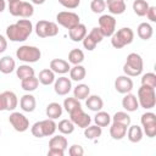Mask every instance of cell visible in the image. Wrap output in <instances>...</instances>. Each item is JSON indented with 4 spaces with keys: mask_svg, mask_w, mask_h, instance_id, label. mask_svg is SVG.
I'll list each match as a JSON object with an SVG mask.
<instances>
[{
    "mask_svg": "<svg viewBox=\"0 0 156 156\" xmlns=\"http://www.w3.org/2000/svg\"><path fill=\"white\" fill-rule=\"evenodd\" d=\"M33 32V24L29 20H18L16 23L7 26L6 28V38L11 41H24L29 38Z\"/></svg>",
    "mask_w": 156,
    "mask_h": 156,
    "instance_id": "obj_1",
    "label": "cell"
},
{
    "mask_svg": "<svg viewBox=\"0 0 156 156\" xmlns=\"http://www.w3.org/2000/svg\"><path fill=\"white\" fill-rule=\"evenodd\" d=\"M144 68L143 57L136 52H130L127 56V60L123 65V72L126 76L129 77H138L141 74Z\"/></svg>",
    "mask_w": 156,
    "mask_h": 156,
    "instance_id": "obj_2",
    "label": "cell"
},
{
    "mask_svg": "<svg viewBox=\"0 0 156 156\" xmlns=\"http://www.w3.org/2000/svg\"><path fill=\"white\" fill-rule=\"evenodd\" d=\"M57 129V124L55 122V119L51 118H46L39 122H35L30 132L35 138H44V136H51L55 134Z\"/></svg>",
    "mask_w": 156,
    "mask_h": 156,
    "instance_id": "obj_3",
    "label": "cell"
},
{
    "mask_svg": "<svg viewBox=\"0 0 156 156\" xmlns=\"http://www.w3.org/2000/svg\"><path fill=\"white\" fill-rule=\"evenodd\" d=\"M9 12L15 17L29 18L34 15V6L30 2L22 0H13L9 2Z\"/></svg>",
    "mask_w": 156,
    "mask_h": 156,
    "instance_id": "obj_4",
    "label": "cell"
},
{
    "mask_svg": "<svg viewBox=\"0 0 156 156\" xmlns=\"http://www.w3.org/2000/svg\"><path fill=\"white\" fill-rule=\"evenodd\" d=\"M134 40V32L129 27H123L111 35V45L115 49H122Z\"/></svg>",
    "mask_w": 156,
    "mask_h": 156,
    "instance_id": "obj_5",
    "label": "cell"
},
{
    "mask_svg": "<svg viewBox=\"0 0 156 156\" xmlns=\"http://www.w3.org/2000/svg\"><path fill=\"white\" fill-rule=\"evenodd\" d=\"M136 99H138V102H139V107H143L145 110L154 108L155 105H156L155 88L141 85L138 89V96H136Z\"/></svg>",
    "mask_w": 156,
    "mask_h": 156,
    "instance_id": "obj_6",
    "label": "cell"
},
{
    "mask_svg": "<svg viewBox=\"0 0 156 156\" xmlns=\"http://www.w3.org/2000/svg\"><path fill=\"white\" fill-rule=\"evenodd\" d=\"M16 57L26 63H33L40 60L41 51L39 48L33 45H22L16 50Z\"/></svg>",
    "mask_w": 156,
    "mask_h": 156,
    "instance_id": "obj_7",
    "label": "cell"
},
{
    "mask_svg": "<svg viewBox=\"0 0 156 156\" xmlns=\"http://www.w3.org/2000/svg\"><path fill=\"white\" fill-rule=\"evenodd\" d=\"M35 33L39 38H49L58 34V27L55 22L51 21H38L35 24Z\"/></svg>",
    "mask_w": 156,
    "mask_h": 156,
    "instance_id": "obj_8",
    "label": "cell"
},
{
    "mask_svg": "<svg viewBox=\"0 0 156 156\" xmlns=\"http://www.w3.org/2000/svg\"><path fill=\"white\" fill-rule=\"evenodd\" d=\"M140 122L143 126V132L147 138H155L156 135V115L154 112H145L140 117Z\"/></svg>",
    "mask_w": 156,
    "mask_h": 156,
    "instance_id": "obj_9",
    "label": "cell"
},
{
    "mask_svg": "<svg viewBox=\"0 0 156 156\" xmlns=\"http://www.w3.org/2000/svg\"><path fill=\"white\" fill-rule=\"evenodd\" d=\"M56 22L66 29H71L78 23H80V18L76 12L72 11H61L56 15Z\"/></svg>",
    "mask_w": 156,
    "mask_h": 156,
    "instance_id": "obj_10",
    "label": "cell"
},
{
    "mask_svg": "<svg viewBox=\"0 0 156 156\" xmlns=\"http://www.w3.org/2000/svg\"><path fill=\"white\" fill-rule=\"evenodd\" d=\"M116 18L113 15H101L99 18V28L104 37H111L116 32Z\"/></svg>",
    "mask_w": 156,
    "mask_h": 156,
    "instance_id": "obj_11",
    "label": "cell"
},
{
    "mask_svg": "<svg viewBox=\"0 0 156 156\" xmlns=\"http://www.w3.org/2000/svg\"><path fill=\"white\" fill-rule=\"evenodd\" d=\"M9 122L13 127V129L16 132H20V133H23V132H26L29 128V119L23 113H21V112L12 111L10 113Z\"/></svg>",
    "mask_w": 156,
    "mask_h": 156,
    "instance_id": "obj_12",
    "label": "cell"
},
{
    "mask_svg": "<svg viewBox=\"0 0 156 156\" xmlns=\"http://www.w3.org/2000/svg\"><path fill=\"white\" fill-rule=\"evenodd\" d=\"M69 119L73 122L74 126L79 127V128H83V129L87 128L91 123L90 116L83 111L82 106L76 108V110H73L72 112H69Z\"/></svg>",
    "mask_w": 156,
    "mask_h": 156,
    "instance_id": "obj_13",
    "label": "cell"
},
{
    "mask_svg": "<svg viewBox=\"0 0 156 156\" xmlns=\"http://www.w3.org/2000/svg\"><path fill=\"white\" fill-rule=\"evenodd\" d=\"M54 90L60 96L67 95L72 90V82H71V79L68 77H65V76L56 78L55 82H54Z\"/></svg>",
    "mask_w": 156,
    "mask_h": 156,
    "instance_id": "obj_14",
    "label": "cell"
},
{
    "mask_svg": "<svg viewBox=\"0 0 156 156\" xmlns=\"http://www.w3.org/2000/svg\"><path fill=\"white\" fill-rule=\"evenodd\" d=\"M134 87V83L129 76H118L115 80V89L119 94H127L130 93Z\"/></svg>",
    "mask_w": 156,
    "mask_h": 156,
    "instance_id": "obj_15",
    "label": "cell"
},
{
    "mask_svg": "<svg viewBox=\"0 0 156 156\" xmlns=\"http://www.w3.org/2000/svg\"><path fill=\"white\" fill-rule=\"evenodd\" d=\"M69 62L62 58H54L50 61V69L56 74H66L69 72Z\"/></svg>",
    "mask_w": 156,
    "mask_h": 156,
    "instance_id": "obj_16",
    "label": "cell"
},
{
    "mask_svg": "<svg viewBox=\"0 0 156 156\" xmlns=\"http://www.w3.org/2000/svg\"><path fill=\"white\" fill-rule=\"evenodd\" d=\"M122 107L127 112H135L139 108V102H138L136 95H134L132 93L124 94V96L122 99Z\"/></svg>",
    "mask_w": 156,
    "mask_h": 156,
    "instance_id": "obj_17",
    "label": "cell"
},
{
    "mask_svg": "<svg viewBox=\"0 0 156 156\" xmlns=\"http://www.w3.org/2000/svg\"><path fill=\"white\" fill-rule=\"evenodd\" d=\"M87 27L83 23H78L77 26H74L73 28L68 29V37L72 41H82L84 39V37L87 35Z\"/></svg>",
    "mask_w": 156,
    "mask_h": 156,
    "instance_id": "obj_18",
    "label": "cell"
},
{
    "mask_svg": "<svg viewBox=\"0 0 156 156\" xmlns=\"http://www.w3.org/2000/svg\"><path fill=\"white\" fill-rule=\"evenodd\" d=\"M20 106H21V110L24 112H33L37 107L35 96L32 94H24L20 99Z\"/></svg>",
    "mask_w": 156,
    "mask_h": 156,
    "instance_id": "obj_19",
    "label": "cell"
},
{
    "mask_svg": "<svg viewBox=\"0 0 156 156\" xmlns=\"http://www.w3.org/2000/svg\"><path fill=\"white\" fill-rule=\"evenodd\" d=\"M105 2L110 15H122L127 7L124 0H105Z\"/></svg>",
    "mask_w": 156,
    "mask_h": 156,
    "instance_id": "obj_20",
    "label": "cell"
},
{
    "mask_svg": "<svg viewBox=\"0 0 156 156\" xmlns=\"http://www.w3.org/2000/svg\"><path fill=\"white\" fill-rule=\"evenodd\" d=\"M127 129H128L127 126L118 123V122H112V124L110 127V135L113 140H121L126 136Z\"/></svg>",
    "mask_w": 156,
    "mask_h": 156,
    "instance_id": "obj_21",
    "label": "cell"
},
{
    "mask_svg": "<svg viewBox=\"0 0 156 156\" xmlns=\"http://www.w3.org/2000/svg\"><path fill=\"white\" fill-rule=\"evenodd\" d=\"M126 135H127V138H128V140H129L130 143L136 144V143L141 141V139H143V136H144V132H143V128H141V127L134 124V126H129V127H128Z\"/></svg>",
    "mask_w": 156,
    "mask_h": 156,
    "instance_id": "obj_22",
    "label": "cell"
},
{
    "mask_svg": "<svg viewBox=\"0 0 156 156\" xmlns=\"http://www.w3.org/2000/svg\"><path fill=\"white\" fill-rule=\"evenodd\" d=\"M2 95H4V100H5V110L6 111H15V108L18 105L17 95L11 90L2 91Z\"/></svg>",
    "mask_w": 156,
    "mask_h": 156,
    "instance_id": "obj_23",
    "label": "cell"
},
{
    "mask_svg": "<svg viewBox=\"0 0 156 156\" xmlns=\"http://www.w3.org/2000/svg\"><path fill=\"white\" fill-rule=\"evenodd\" d=\"M85 106L94 112H98L100 110H102L104 107V101L99 95H89L85 99Z\"/></svg>",
    "mask_w": 156,
    "mask_h": 156,
    "instance_id": "obj_24",
    "label": "cell"
},
{
    "mask_svg": "<svg viewBox=\"0 0 156 156\" xmlns=\"http://www.w3.org/2000/svg\"><path fill=\"white\" fill-rule=\"evenodd\" d=\"M16 69V61L11 56H4L0 58V72L10 74Z\"/></svg>",
    "mask_w": 156,
    "mask_h": 156,
    "instance_id": "obj_25",
    "label": "cell"
},
{
    "mask_svg": "<svg viewBox=\"0 0 156 156\" xmlns=\"http://www.w3.org/2000/svg\"><path fill=\"white\" fill-rule=\"evenodd\" d=\"M87 76V69L82 65H74L69 68V79L74 82H82Z\"/></svg>",
    "mask_w": 156,
    "mask_h": 156,
    "instance_id": "obj_26",
    "label": "cell"
},
{
    "mask_svg": "<svg viewBox=\"0 0 156 156\" xmlns=\"http://www.w3.org/2000/svg\"><path fill=\"white\" fill-rule=\"evenodd\" d=\"M136 33H138V37L143 40H149L151 39L152 34H154V28L151 27L150 23L147 22H141L138 28H136Z\"/></svg>",
    "mask_w": 156,
    "mask_h": 156,
    "instance_id": "obj_27",
    "label": "cell"
},
{
    "mask_svg": "<svg viewBox=\"0 0 156 156\" xmlns=\"http://www.w3.org/2000/svg\"><path fill=\"white\" fill-rule=\"evenodd\" d=\"M62 112H63V107L58 102H50L45 110L48 118H51V119H57L58 117H61Z\"/></svg>",
    "mask_w": 156,
    "mask_h": 156,
    "instance_id": "obj_28",
    "label": "cell"
},
{
    "mask_svg": "<svg viewBox=\"0 0 156 156\" xmlns=\"http://www.w3.org/2000/svg\"><path fill=\"white\" fill-rule=\"evenodd\" d=\"M68 146V140L66 136H63V134L60 135H54L50 141H49V147H54V149H61V150H67Z\"/></svg>",
    "mask_w": 156,
    "mask_h": 156,
    "instance_id": "obj_29",
    "label": "cell"
},
{
    "mask_svg": "<svg viewBox=\"0 0 156 156\" xmlns=\"http://www.w3.org/2000/svg\"><path fill=\"white\" fill-rule=\"evenodd\" d=\"M89 95H90V88H89L88 84L79 83L73 89V96L78 100H85Z\"/></svg>",
    "mask_w": 156,
    "mask_h": 156,
    "instance_id": "obj_30",
    "label": "cell"
},
{
    "mask_svg": "<svg viewBox=\"0 0 156 156\" xmlns=\"http://www.w3.org/2000/svg\"><path fill=\"white\" fill-rule=\"evenodd\" d=\"M39 83H41L43 85H50L55 82V73L50 69V68H44L39 72Z\"/></svg>",
    "mask_w": 156,
    "mask_h": 156,
    "instance_id": "obj_31",
    "label": "cell"
},
{
    "mask_svg": "<svg viewBox=\"0 0 156 156\" xmlns=\"http://www.w3.org/2000/svg\"><path fill=\"white\" fill-rule=\"evenodd\" d=\"M94 122H95V124H98V126L101 127V128H102V127H107V126H110V123H111V116H110L108 112L100 110V111H98V112L95 113V116H94Z\"/></svg>",
    "mask_w": 156,
    "mask_h": 156,
    "instance_id": "obj_32",
    "label": "cell"
},
{
    "mask_svg": "<svg viewBox=\"0 0 156 156\" xmlns=\"http://www.w3.org/2000/svg\"><path fill=\"white\" fill-rule=\"evenodd\" d=\"M39 85V79L38 77L35 76H32V77H28V78H24L21 80V87L23 90L30 93V91H34Z\"/></svg>",
    "mask_w": 156,
    "mask_h": 156,
    "instance_id": "obj_33",
    "label": "cell"
},
{
    "mask_svg": "<svg viewBox=\"0 0 156 156\" xmlns=\"http://www.w3.org/2000/svg\"><path fill=\"white\" fill-rule=\"evenodd\" d=\"M101 134H102V128L99 127L98 124H94V126L89 124L87 128H84V136L89 140H95L99 136H101Z\"/></svg>",
    "mask_w": 156,
    "mask_h": 156,
    "instance_id": "obj_34",
    "label": "cell"
},
{
    "mask_svg": "<svg viewBox=\"0 0 156 156\" xmlns=\"http://www.w3.org/2000/svg\"><path fill=\"white\" fill-rule=\"evenodd\" d=\"M74 128H76V126L73 124V122L71 121V119H61L60 122H58V124H57V129H58V132L61 133V134H63V135H68V134H72L73 132H74Z\"/></svg>",
    "mask_w": 156,
    "mask_h": 156,
    "instance_id": "obj_35",
    "label": "cell"
},
{
    "mask_svg": "<svg viewBox=\"0 0 156 156\" xmlns=\"http://www.w3.org/2000/svg\"><path fill=\"white\" fill-rule=\"evenodd\" d=\"M149 2L146 0H134L133 2V11L136 16L144 17L146 15V11L149 9Z\"/></svg>",
    "mask_w": 156,
    "mask_h": 156,
    "instance_id": "obj_36",
    "label": "cell"
},
{
    "mask_svg": "<svg viewBox=\"0 0 156 156\" xmlns=\"http://www.w3.org/2000/svg\"><path fill=\"white\" fill-rule=\"evenodd\" d=\"M35 72H34V68L30 67L29 65H20L17 68H16V76L17 78H20L21 80L24 79V78H28V77H32L34 76Z\"/></svg>",
    "mask_w": 156,
    "mask_h": 156,
    "instance_id": "obj_37",
    "label": "cell"
},
{
    "mask_svg": "<svg viewBox=\"0 0 156 156\" xmlns=\"http://www.w3.org/2000/svg\"><path fill=\"white\" fill-rule=\"evenodd\" d=\"M84 57V52L80 49H72L68 54V62L72 65H82Z\"/></svg>",
    "mask_w": 156,
    "mask_h": 156,
    "instance_id": "obj_38",
    "label": "cell"
},
{
    "mask_svg": "<svg viewBox=\"0 0 156 156\" xmlns=\"http://www.w3.org/2000/svg\"><path fill=\"white\" fill-rule=\"evenodd\" d=\"M111 121H112V122L122 123V124H124V126H127V127H129V126H130V122H132L130 116H129L127 112H124V111H117V112L111 117Z\"/></svg>",
    "mask_w": 156,
    "mask_h": 156,
    "instance_id": "obj_39",
    "label": "cell"
},
{
    "mask_svg": "<svg viewBox=\"0 0 156 156\" xmlns=\"http://www.w3.org/2000/svg\"><path fill=\"white\" fill-rule=\"evenodd\" d=\"M82 105H80V102H79V100L78 99H76L74 96L73 98H66L65 100H63V105H62V107L66 110V112H72L73 110H76V108H78V107H80Z\"/></svg>",
    "mask_w": 156,
    "mask_h": 156,
    "instance_id": "obj_40",
    "label": "cell"
},
{
    "mask_svg": "<svg viewBox=\"0 0 156 156\" xmlns=\"http://www.w3.org/2000/svg\"><path fill=\"white\" fill-rule=\"evenodd\" d=\"M141 85L156 88V74L154 72H147V73L143 74V77H141Z\"/></svg>",
    "mask_w": 156,
    "mask_h": 156,
    "instance_id": "obj_41",
    "label": "cell"
},
{
    "mask_svg": "<svg viewBox=\"0 0 156 156\" xmlns=\"http://www.w3.org/2000/svg\"><path fill=\"white\" fill-rule=\"evenodd\" d=\"M90 10L94 13H102L106 10V2H105V0H91V2H90Z\"/></svg>",
    "mask_w": 156,
    "mask_h": 156,
    "instance_id": "obj_42",
    "label": "cell"
},
{
    "mask_svg": "<svg viewBox=\"0 0 156 156\" xmlns=\"http://www.w3.org/2000/svg\"><path fill=\"white\" fill-rule=\"evenodd\" d=\"M82 43H83L84 49H87L88 51H93V50L96 48V45H98V43H96L89 34H87V35L84 37V39L82 40Z\"/></svg>",
    "mask_w": 156,
    "mask_h": 156,
    "instance_id": "obj_43",
    "label": "cell"
},
{
    "mask_svg": "<svg viewBox=\"0 0 156 156\" xmlns=\"http://www.w3.org/2000/svg\"><path fill=\"white\" fill-rule=\"evenodd\" d=\"M58 2L68 10H73V9H77L79 6L80 0H58Z\"/></svg>",
    "mask_w": 156,
    "mask_h": 156,
    "instance_id": "obj_44",
    "label": "cell"
},
{
    "mask_svg": "<svg viewBox=\"0 0 156 156\" xmlns=\"http://www.w3.org/2000/svg\"><path fill=\"white\" fill-rule=\"evenodd\" d=\"M89 35L99 44V43H101L102 41V39L105 38L104 35H102V33H101V30H100V28L99 27H94L91 30H90V33H89Z\"/></svg>",
    "mask_w": 156,
    "mask_h": 156,
    "instance_id": "obj_45",
    "label": "cell"
},
{
    "mask_svg": "<svg viewBox=\"0 0 156 156\" xmlns=\"http://www.w3.org/2000/svg\"><path fill=\"white\" fill-rule=\"evenodd\" d=\"M68 154H69L71 156H83V155H84V149H83V146H80V145L73 144L72 146H69Z\"/></svg>",
    "mask_w": 156,
    "mask_h": 156,
    "instance_id": "obj_46",
    "label": "cell"
},
{
    "mask_svg": "<svg viewBox=\"0 0 156 156\" xmlns=\"http://www.w3.org/2000/svg\"><path fill=\"white\" fill-rule=\"evenodd\" d=\"M151 22H156V6H149L146 15H145Z\"/></svg>",
    "mask_w": 156,
    "mask_h": 156,
    "instance_id": "obj_47",
    "label": "cell"
},
{
    "mask_svg": "<svg viewBox=\"0 0 156 156\" xmlns=\"http://www.w3.org/2000/svg\"><path fill=\"white\" fill-rule=\"evenodd\" d=\"M48 155H49V156H63V155H65V150H61V149H54V147H49Z\"/></svg>",
    "mask_w": 156,
    "mask_h": 156,
    "instance_id": "obj_48",
    "label": "cell"
},
{
    "mask_svg": "<svg viewBox=\"0 0 156 156\" xmlns=\"http://www.w3.org/2000/svg\"><path fill=\"white\" fill-rule=\"evenodd\" d=\"M6 49H7V40L2 34H0V54H2Z\"/></svg>",
    "mask_w": 156,
    "mask_h": 156,
    "instance_id": "obj_49",
    "label": "cell"
},
{
    "mask_svg": "<svg viewBox=\"0 0 156 156\" xmlns=\"http://www.w3.org/2000/svg\"><path fill=\"white\" fill-rule=\"evenodd\" d=\"M0 111H6L5 110V100H4L2 93H0Z\"/></svg>",
    "mask_w": 156,
    "mask_h": 156,
    "instance_id": "obj_50",
    "label": "cell"
},
{
    "mask_svg": "<svg viewBox=\"0 0 156 156\" xmlns=\"http://www.w3.org/2000/svg\"><path fill=\"white\" fill-rule=\"evenodd\" d=\"M6 7V0H0V13L5 10Z\"/></svg>",
    "mask_w": 156,
    "mask_h": 156,
    "instance_id": "obj_51",
    "label": "cell"
},
{
    "mask_svg": "<svg viewBox=\"0 0 156 156\" xmlns=\"http://www.w3.org/2000/svg\"><path fill=\"white\" fill-rule=\"evenodd\" d=\"M32 1V4H34V5H43L46 0H30Z\"/></svg>",
    "mask_w": 156,
    "mask_h": 156,
    "instance_id": "obj_52",
    "label": "cell"
},
{
    "mask_svg": "<svg viewBox=\"0 0 156 156\" xmlns=\"http://www.w3.org/2000/svg\"><path fill=\"white\" fill-rule=\"evenodd\" d=\"M7 1H9V2H10V1H13V0H7Z\"/></svg>",
    "mask_w": 156,
    "mask_h": 156,
    "instance_id": "obj_53",
    "label": "cell"
},
{
    "mask_svg": "<svg viewBox=\"0 0 156 156\" xmlns=\"http://www.w3.org/2000/svg\"><path fill=\"white\" fill-rule=\"evenodd\" d=\"M0 136H1V130H0Z\"/></svg>",
    "mask_w": 156,
    "mask_h": 156,
    "instance_id": "obj_54",
    "label": "cell"
}]
</instances>
